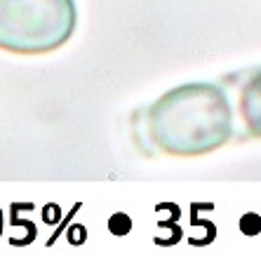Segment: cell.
<instances>
[{"mask_svg": "<svg viewBox=\"0 0 261 261\" xmlns=\"http://www.w3.org/2000/svg\"><path fill=\"white\" fill-rule=\"evenodd\" d=\"M148 137L170 155H205L233 134V109L214 83H189L170 90L148 109Z\"/></svg>", "mask_w": 261, "mask_h": 261, "instance_id": "cell-1", "label": "cell"}, {"mask_svg": "<svg viewBox=\"0 0 261 261\" xmlns=\"http://www.w3.org/2000/svg\"><path fill=\"white\" fill-rule=\"evenodd\" d=\"M75 24V0H0V49L45 55L68 43Z\"/></svg>", "mask_w": 261, "mask_h": 261, "instance_id": "cell-2", "label": "cell"}, {"mask_svg": "<svg viewBox=\"0 0 261 261\" xmlns=\"http://www.w3.org/2000/svg\"><path fill=\"white\" fill-rule=\"evenodd\" d=\"M240 113L249 134L261 137V71L247 80L240 94Z\"/></svg>", "mask_w": 261, "mask_h": 261, "instance_id": "cell-3", "label": "cell"}]
</instances>
